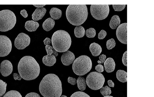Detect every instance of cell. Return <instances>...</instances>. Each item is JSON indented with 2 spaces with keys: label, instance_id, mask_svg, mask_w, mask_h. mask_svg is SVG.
I'll return each mask as SVG.
<instances>
[{
  "label": "cell",
  "instance_id": "6da1fadb",
  "mask_svg": "<svg viewBox=\"0 0 154 97\" xmlns=\"http://www.w3.org/2000/svg\"><path fill=\"white\" fill-rule=\"evenodd\" d=\"M39 90L44 97H60L62 94L61 81L56 75L49 74L41 80Z\"/></svg>",
  "mask_w": 154,
  "mask_h": 97
},
{
  "label": "cell",
  "instance_id": "7a4b0ae2",
  "mask_svg": "<svg viewBox=\"0 0 154 97\" xmlns=\"http://www.w3.org/2000/svg\"><path fill=\"white\" fill-rule=\"evenodd\" d=\"M18 70L22 78L26 80H32L39 76L40 68L34 57L25 56L19 61Z\"/></svg>",
  "mask_w": 154,
  "mask_h": 97
},
{
  "label": "cell",
  "instance_id": "3957f363",
  "mask_svg": "<svg viewBox=\"0 0 154 97\" xmlns=\"http://www.w3.org/2000/svg\"><path fill=\"white\" fill-rule=\"evenodd\" d=\"M88 12L86 5H70L66 11V16L70 24L79 26L88 18Z\"/></svg>",
  "mask_w": 154,
  "mask_h": 97
},
{
  "label": "cell",
  "instance_id": "277c9868",
  "mask_svg": "<svg viewBox=\"0 0 154 97\" xmlns=\"http://www.w3.org/2000/svg\"><path fill=\"white\" fill-rule=\"evenodd\" d=\"M53 48L57 52L64 53L68 50L71 45V38L69 34L63 30L56 31L52 37Z\"/></svg>",
  "mask_w": 154,
  "mask_h": 97
},
{
  "label": "cell",
  "instance_id": "5b68a950",
  "mask_svg": "<svg viewBox=\"0 0 154 97\" xmlns=\"http://www.w3.org/2000/svg\"><path fill=\"white\" fill-rule=\"evenodd\" d=\"M92 67L91 59L88 56H80L73 63L72 68L74 73L77 76H85L90 72Z\"/></svg>",
  "mask_w": 154,
  "mask_h": 97
},
{
  "label": "cell",
  "instance_id": "8992f818",
  "mask_svg": "<svg viewBox=\"0 0 154 97\" xmlns=\"http://www.w3.org/2000/svg\"><path fill=\"white\" fill-rule=\"evenodd\" d=\"M16 17L13 12L9 10L0 11V31L6 32L14 27Z\"/></svg>",
  "mask_w": 154,
  "mask_h": 97
},
{
  "label": "cell",
  "instance_id": "52a82bcc",
  "mask_svg": "<svg viewBox=\"0 0 154 97\" xmlns=\"http://www.w3.org/2000/svg\"><path fill=\"white\" fill-rule=\"evenodd\" d=\"M105 81V78L102 74L93 72H91L87 76L86 83L89 88L97 90L103 87Z\"/></svg>",
  "mask_w": 154,
  "mask_h": 97
},
{
  "label": "cell",
  "instance_id": "ba28073f",
  "mask_svg": "<svg viewBox=\"0 0 154 97\" xmlns=\"http://www.w3.org/2000/svg\"><path fill=\"white\" fill-rule=\"evenodd\" d=\"M90 12L91 16L96 20H104L109 14V6L108 5H91Z\"/></svg>",
  "mask_w": 154,
  "mask_h": 97
},
{
  "label": "cell",
  "instance_id": "9c48e42d",
  "mask_svg": "<svg viewBox=\"0 0 154 97\" xmlns=\"http://www.w3.org/2000/svg\"><path fill=\"white\" fill-rule=\"evenodd\" d=\"M12 44L9 38L5 35H0V57L6 56L11 51Z\"/></svg>",
  "mask_w": 154,
  "mask_h": 97
},
{
  "label": "cell",
  "instance_id": "30bf717a",
  "mask_svg": "<svg viewBox=\"0 0 154 97\" xmlns=\"http://www.w3.org/2000/svg\"><path fill=\"white\" fill-rule=\"evenodd\" d=\"M31 42V38L27 34L20 33L15 39L14 46L19 50H23L25 49L29 45Z\"/></svg>",
  "mask_w": 154,
  "mask_h": 97
},
{
  "label": "cell",
  "instance_id": "8fae6325",
  "mask_svg": "<svg viewBox=\"0 0 154 97\" xmlns=\"http://www.w3.org/2000/svg\"><path fill=\"white\" fill-rule=\"evenodd\" d=\"M116 35L118 40L124 44H127V23L120 24L118 27Z\"/></svg>",
  "mask_w": 154,
  "mask_h": 97
},
{
  "label": "cell",
  "instance_id": "7c38bea8",
  "mask_svg": "<svg viewBox=\"0 0 154 97\" xmlns=\"http://www.w3.org/2000/svg\"><path fill=\"white\" fill-rule=\"evenodd\" d=\"M13 71V66L8 60L3 61L1 64L0 72L3 76L7 77L12 73Z\"/></svg>",
  "mask_w": 154,
  "mask_h": 97
},
{
  "label": "cell",
  "instance_id": "4fadbf2b",
  "mask_svg": "<svg viewBox=\"0 0 154 97\" xmlns=\"http://www.w3.org/2000/svg\"><path fill=\"white\" fill-rule=\"evenodd\" d=\"M75 58V56L73 53L68 50L63 53L61 57V61L63 65L69 66L73 63Z\"/></svg>",
  "mask_w": 154,
  "mask_h": 97
},
{
  "label": "cell",
  "instance_id": "5bb4252c",
  "mask_svg": "<svg viewBox=\"0 0 154 97\" xmlns=\"http://www.w3.org/2000/svg\"><path fill=\"white\" fill-rule=\"evenodd\" d=\"M47 11L46 8H37L32 15V19L34 21H37L42 19L46 14Z\"/></svg>",
  "mask_w": 154,
  "mask_h": 97
},
{
  "label": "cell",
  "instance_id": "9a60e30c",
  "mask_svg": "<svg viewBox=\"0 0 154 97\" xmlns=\"http://www.w3.org/2000/svg\"><path fill=\"white\" fill-rule=\"evenodd\" d=\"M116 64L115 61L112 58L109 57L104 62V67L106 72L109 73L113 72L115 69Z\"/></svg>",
  "mask_w": 154,
  "mask_h": 97
},
{
  "label": "cell",
  "instance_id": "2e32d148",
  "mask_svg": "<svg viewBox=\"0 0 154 97\" xmlns=\"http://www.w3.org/2000/svg\"><path fill=\"white\" fill-rule=\"evenodd\" d=\"M89 50L93 56L96 57L100 55L102 51L101 46L96 43L91 44L89 46Z\"/></svg>",
  "mask_w": 154,
  "mask_h": 97
},
{
  "label": "cell",
  "instance_id": "e0dca14e",
  "mask_svg": "<svg viewBox=\"0 0 154 97\" xmlns=\"http://www.w3.org/2000/svg\"><path fill=\"white\" fill-rule=\"evenodd\" d=\"M56 59L53 55L45 56L42 58V62L46 66L51 67L56 63Z\"/></svg>",
  "mask_w": 154,
  "mask_h": 97
},
{
  "label": "cell",
  "instance_id": "ac0fdd59",
  "mask_svg": "<svg viewBox=\"0 0 154 97\" xmlns=\"http://www.w3.org/2000/svg\"><path fill=\"white\" fill-rule=\"evenodd\" d=\"M39 26V24L38 22L30 20L26 22L25 27L27 30L30 32H32L36 31Z\"/></svg>",
  "mask_w": 154,
  "mask_h": 97
},
{
  "label": "cell",
  "instance_id": "d6986e66",
  "mask_svg": "<svg viewBox=\"0 0 154 97\" xmlns=\"http://www.w3.org/2000/svg\"><path fill=\"white\" fill-rule=\"evenodd\" d=\"M55 24V21L51 18L47 19L42 24V27L45 30L50 31L54 28Z\"/></svg>",
  "mask_w": 154,
  "mask_h": 97
},
{
  "label": "cell",
  "instance_id": "ffe728a7",
  "mask_svg": "<svg viewBox=\"0 0 154 97\" xmlns=\"http://www.w3.org/2000/svg\"><path fill=\"white\" fill-rule=\"evenodd\" d=\"M121 20L119 16L115 15L111 18L109 23V26L112 29L115 30L117 28L120 24Z\"/></svg>",
  "mask_w": 154,
  "mask_h": 97
},
{
  "label": "cell",
  "instance_id": "44dd1931",
  "mask_svg": "<svg viewBox=\"0 0 154 97\" xmlns=\"http://www.w3.org/2000/svg\"><path fill=\"white\" fill-rule=\"evenodd\" d=\"M49 13L51 18L54 20H58L60 19L62 15V12L60 10L55 7L52 8L51 9Z\"/></svg>",
  "mask_w": 154,
  "mask_h": 97
},
{
  "label": "cell",
  "instance_id": "7402d4cb",
  "mask_svg": "<svg viewBox=\"0 0 154 97\" xmlns=\"http://www.w3.org/2000/svg\"><path fill=\"white\" fill-rule=\"evenodd\" d=\"M116 78L119 81L122 83L127 82V72L125 71L119 70L116 72Z\"/></svg>",
  "mask_w": 154,
  "mask_h": 97
},
{
  "label": "cell",
  "instance_id": "603a6c76",
  "mask_svg": "<svg viewBox=\"0 0 154 97\" xmlns=\"http://www.w3.org/2000/svg\"><path fill=\"white\" fill-rule=\"evenodd\" d=\"M78 88L81 91H84L86 89V80L84 77L79 76L77 80Z\"/></svg>",
  "mask_w": 154,
  "mask_h": 97
},
{
  "label": "cell",
  "instance_id": "cb8c5ba5",
  "mask_svg": "<svg viewBox=\"0 0 154 97\" xmlns=\"http://www.w3.org/2000/svg\"><path fill=\"white\" fill-rule=\"evenodd\" d=\"M75 36L76 38H81L84 36L85 34V30L84 28L82 26H79L75 27L74 30Z\"/></svg>",
  "mask_w": 154,
  "mask_h": 97
},
{
  "label": "cell",
  "instance_id": "d4e9b609",
  "mask_svg": "<svg viewBox=\"0 0 154 97\" xmlns=\"http://www.w3.org/2000/svg\"><path fill=\"white\" fill-rule=\"evenodd\" d=\"M2 97H22L20 93L15 90L8 91Z\"/></svg>",
  "mask_w": 154,
  "mask_h": 97
},
{
  "label": "cell",
  "instance_id": "484cf974",
  "mask_svg": "<svg viewBox=\"0 0 154 97\" xmlns=\"http://www.w3.org/2000/svg\"><path fill=\"white\" fill-rule=\"evenodd\" d=\"M100 93L103 96H109L111 93V88L108 86L104 87H102L100 89Z\"/></svg>",
  "mask_w": 154,
  "mask_h": 97
},
{
  "label": "cell",
  "instance_id": "4316f807",
  "mask_svg": "<svg viewBox=\"0 0 154 97\" xmlns=\"http://www.w3.org/2000/svg\"><path fill=\"white\" fill-rule=\"evenodd\" d=\"M7 84L5 82L0 80V97H1L5 94L6 91Z\"/></svg>",
  "mask_w": 154,
  "mask_h": 97
},
{
  "label": "cell",
  "instance_id": "83f0119b",
  "mask_svg": "<svg viewBox=\"0 0 154 97\" xmlns=\"http://www.w3.org/2000/svg\"><path fill=\"white\" fill-rule=\"evenodd\" d=\"M46 50L48 55H53L55 57L57 56L58 55V54L57 52L52 46L47 45L46 46Z\"/></svg>",
  "mask_w": 154,
  "mask_h": 97
},
{
  "label": "cell",
  "instance_id": "f1b7e54d",
  "mask_svg": "<svg viewBox=\"0 0 154 97\" xmlns=\"http://www.w3.org/2000/svg\"><path fill=\"white\" fill-rule=\"evenodd\" d=\"M85 34L86 36L88 38H93L96 36V30L93 28H90L86 30Z\"/></svg>",
  "mask_w": 154,
  "mask_h": 97
},
{
  "label": "cell",
  "instance_id": "f546056e",
  "mask_svg": "<svg viewBox=\"0 0 154 97\" xmlns=\"http://www.w3.org/2000/svg\"><path fill=\"white\" fill-rule=\"evenodd\" d=\"M115 41L113 38H111V39L107 41L106 42V47L108 50H112V48L115 47Z\"/></svg>",
  "mask_w": 154,
  "mask_h": 97
},
{
  "label": "cell",
  "instance_id": "4dcf8cb0",
  "mask_svg": "<svg viewBox=\"0 0 154 97\" xmlns=\"http://www.w3.org/2000/svg\"><path fill=\"white\" fill-rule=\"evenodd\" d=\"M70 97H90L89 96L82 91H78L73 94Z\"/></svg>",
  "mask_w": 154,
  "mask_h": 97
},
{
  "label": "cell",
  "instance_id": "1f68e13d",
  "mask_svg": "<svg viewBox=\"0 0 154 97\" xmlns=\"http://www.w3.org/2000/svg\"><path fill=\"white\" fill-rule=\"evenodd\" d=\"M126 5H112L115 11L120 12L123 10L126 7Z\"/></svg>",
  "mask_w": 154,
  "mask_h": 97
},
{
  "label": "cell",
  "instance_id": "d6a6232c",
  "mask_svg": "<svg viewBox=\"0 0 154 97\" xmlns=\"http://www.w3.org/2000/svg\"><path fill=\"white\" fill-rule=\"evenodd\" d=\"M107 35V33L104 30H102L98 34V38L99 39H103Z\"/></svg>",
  "mask_w": 154,
  "mask_h": 97
},
{
  "label": "cell",
  "instance_id": "836d02e7",
  "mask_svg": "<svg viewBox=\"0 0 154 97\" xmlns=\"http://www.w3.org/2000/svg\"><path fill=\"white\" fill-rule=\"evenodd\" d=\"M122 62L125 66H127V51L125 52L122 58Z\"/></svg>",
  "mask_w": 154,
  "mask_h": 97
},
{
  "label": "cell",
  "instance_id": "e575fe53",
  "mask_svg": "<svg viewBox=\"0 0 154 97\" xmlns=\"http://www.w3.org/2000/svg\"><path fill=\"white\" fill-rule=\"evenodd\" d=\"M106 58V56L105 55L102 54L99 57V59L100 61H97V63L99 64H103L104 63Z\"/></svg>",
  "mask_w": 154,
  "mask_h": 97
},
{
  "label": "cell",
  "instance_id": "d590c367",
  "mask_svg": "<svg viewBox=\"0 0 154 97\" xmlns=\"http://www.w3.org/2000/svg\"><path fill=\"white\" fill-rule=\"evenodd\" d=\"M95 70L99 73H101L103 72L104 70V67L101 64H99L95 67Z\"/></svg>",
  "mask_w": 154,
  "mask_h": 97
},
{
  "label": "cell",
  "instance_id": "8d00e7d4",
  "mask_svg": "<svg viewBox=\"0 0 154 97\" xmlns=\"http://www.w3.org/2000/svg\"><path fill=\"white\" fill-rule=\"evenodd\" d=\"M68 82L72 85H75L77 83V80L76 79L69 76L68 78Z\"/></svg>",
  "mask_w": 154,
  "mask_h": 97
},
{
  "label": "cell",
  "instance_id": "74e56055",
  "mask_svg": "<svg viewBox=\"0 0 154 97\" xmlns=\"http://www.w3.org/2000/svg\"><path fill=\"white\" fill-rule=\"evenodd\" d=\"M25 97H41L38 94L35 93H31L27 94Z\"/></svg>",
  "mask_w": 154,
  "mask_h": 97
},
{
  "label": "cell",
  "instance_id": "f35d334b",
  "mask_svg": "<svg viewBox=\"0 0 154 97\" xmlns=\"http://www.w3.org/2000/svg\"><path fill=\"white\" fill-rule=\"evenodd\" d=\"M44 44L45 45H48V46H50L51 43V40L50 38H46V39L44 41Z\"/></svg>",
  "mask_w": 154,
  "mask_h": 97
},
{
  "label": "cell",
  "instance_id": "ab89813d",
  "mask_svg": "<svg viewBox=\"0 0 154 97\" xmlns=\"http://www.w3.org/2000/svg\"><path fill=\"white\" fill-rule=\"evenodd\" d=\"M20 13L25 18H26L28 17V14H27V12L26 10H23L20 11Z\"/></svg>",
  "mask_w": 154,
  "mask_h": 97
},
{
  "label": "cell",
  "instance_id": "60d3db41",
  "mask_svg": "<svg viewBox=\"0 0 154 97\" xmlns=\"http://www.w3.org/2000/svg\"><path fill=\"white\" fill-rule=\"evenodd\" d=\"M13 76H14V78L15 80H21L22 79V77L21 76H20V75L18 74L17 73H14Z\"/></svg>",
  "mask_w": 154,
  "mask_h": 97
},
{
  "label": "cell",
  "instance_id": "b9f144b4",
  "mask_svg": "<svg viewBox=\"0 0 154 97\" xmlns=\"http://www.w3.org/2000/svg\"><path fill=\"white\" fill-rule=\"evenodd\" d=\"M108 83L109 86L110 87H115V84L112 80H109L108 81Z\"/></svg>",
  "mask_w": 154,
  "mask_h": 97
},
{
  "label": "cell",
  "instance_id": "7bdbcfd3",
  "mask_svg": "<svg viewBox=\"0 0 154 97\" xmlns=\"http://www.w3.org/2000/svg\"><path fill=\"white\" fill-rule=\"evenodd\" d=\"M33 6L38 8L43 7L46 6V5H33Z\"/></svg>",
  "mask_w": 154,
  "mask_h": 97
},
{
  "label": "cell",
  "instance_id": "ee69618b",
  "mask_svg": "<svg viewBox=\"0 0 154 97\" xmlns=\"http://www.w3.org/2000/svg\"><path fill=\"white\" fill-rule=\"evenodd\" d=\"M104 97H114L112 96H104Z\"/></svg>",
  "mask_w": 154,
  "mask_h": 97
},
{
  "label": "cell",
  "instance_id": "f6af8a7d",
  "mask_svg": "<svg viewBox=\"0 0 154 97\" xmlns=\"http://www.w3.org/2000/svg\"><path fill=\"white\" fill-rule=\"evenodd\" d=\"M60 97H67L65 95H62Z\"/></svg>",
  "mask_w": 154,
  "mask_h": 97
}]
</instances>
